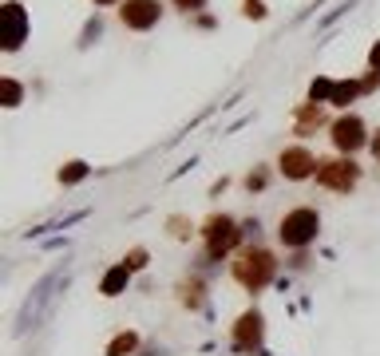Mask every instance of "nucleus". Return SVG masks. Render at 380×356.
<instances>
[{
	"label": "nucleus",
	"instance_id": "a878e982",
	"mask_svg": "<svg viewBox=\"0 0 380 356\" xmlns=\"http://www.w3.org/2000/svg\"><path fill=\"white\" fill-rule=\"evenodd\" d=\"M360 88H364V95H369V91H376L380 88V71H369V76L360 79Z\"/></svg>",
	"mask_w": 380,
	"mask_h": 356
},
{
	"label": "nucleus",
	"instance_id": "ddd939ff",
	"mask_svg": "<svg viewBox=\"0 0 380 356\" xmlns=\"http://www.w3.org/2000/svg\"><path fill=\"white\" fill-rule=\"evenodd\" d=\"M127 285H131V269H127V261L111 266L107 273L100 277V293H103V297H119V293H127Z\"/></svg>",
	"mask_w": 380,
	"mask_h": 356
},
{
	"label": "nucleus",
	"instance_id": "39448f33",
	"mask_svg": "<svg viewBox=\"0 0 380 356\" xmlns=\"http://www.w3.org/2000/svg\"><path fill=\"white\" fill-rule=\"evenodd\" d=\"M313 182H317L321 190H333V194H352V190L360 186V167H357V158H349V155L321 158Z\"/></svg>",
	"mask_w": 380,
	"mask_h": 356
},
{
	"label": "nucleus",
	"instance_id": "7ed1b4c3",
	"mask_svg": "<svg viewBox=\"0 0 380 356\" xmlns=\"http://www.w3.org/2000/svg\"><path fill=\"white\" fill-rule=\"evenodd\" d=\"M202 234V246H206V261H222L230 257L234 249H242V222L234 214H210L206 222L198 226Z\"/></svg>",
	"mask_w": 380,
	"mask_h": 356
},
{
	"label": "nucleus",
	"instance_id": "393cba45",
	"mask_svg": "<svg viewBox=\"0 0 380 356\" xmlns=\"http://www.w3.org/2000/svg\"><path fill=\"white\" fill-rule=\"evenodd\" d=\"M167 226H170V237H190L194 234V230H186V218H170Z\"/></svg>",
	"mask_w": 380,
	"mask_h": 356
},
{
	"label": "nucleus",
	"instance_id": "9b49d317",
	"mask_svg": "<svg viewBox=\"0 0 380 356\" xmlns=\"http://www.w3.org/2000/svg\"><path fill=\"white\" fill-rule=\"evenodd\" d=\"M329 119H325V103H297V111H293V135H317L321 127H325Z\"/></svg>",
	"mask_w": 380,
	"mask_h": 356
},
{
	"label": "nucleus",
	"instance_id": "f8f14e48",
	"mask_svg": "<svg viewBox=\"0 0 380 356\" xmlns=\"http://www.w3.org/2000/svg\"><path fill=\"white\" fill-rule=\"evenodd\" d=\"M179 305L190 309V313H198V309L206 305V281H202L198 273L186 277V281H179Z\"/></svg>",
	"mask_w": 380,
	"mask_h": 356
},
{
	"label": "nucleus",
	"instance_id": "b1692460",
	"mask_svg": "<svg viewBox=\"0 0 380 356\" xmlns=\"http://www.w3.org/2000/svg\"><path fill=\"white\" fill-rule=\"evenodd\" d=\"M100 32H103V20H100V16H95V20H88V28H83V40H80V48H88L91 40L100 36Z\"/></svg>",
	"mask_w": 380,
	"mask_h": 356
},
{
	"label": "nucleus",
	"instance_id": "bb28decb",
	"mask_svg": "<svg viewBox=\"0 0 380 356\" xmlns=\"http://www.w3.org/2000/svg\"><path fill=\"white\" fill-rule=\"evenodd\" d=\"M369 71H380V40L369 48Z\"/></svg>",
	"mask_w": 380,
	"mask_h": 356
},
{
	"label": "nucleus",
	"instance_id": "6e6552de",
	"mask_svg": "<svg viewBox=\"0 0 380 356\" xmlns=\"http://www.w3.org/2000/svg\"><path fill=\"white\" fill-rule=\"evenodd\" d=\"M115 16L127 32H150L162 20V0H123Z\"/></svg>",
	"mask_w": 380,
	"mask_h": 356
},
{
	"label": "nucleus",
	"instance_id": "4be33fe9",
	"mask_svg": "<svg viewBox=\"0 0 380 356\" xmlns=\"http://www.w3.org/2000/svg\"><path fill=\"white\" fill-rule=\"evenodd\" d=\"M352 4H357V0H340V8H333L329 16H325V20L317 24V28H333V24H337V20L345 16V12H352Z\"/></svg>",
	"mask_w": 380,
	"mask_h": 356
},
{
	"label": "nucleus",
	"instance_id": "2eb2a0df",
	"mask_svg": "<svg viewBox=\"0 0 380 356\" xmlns=\"http://www.w3.org/2000/svg\"><path fill=\"white\" fill-rule=\"evenodd\" d=\"M88 174H91L88 162H83V158H71V162H64V167H60V174H56V178H60V186H80Z\"/></svg>",
	"mask_w": 380,
	"mask_h": 356
},
{
	"label": "nucleus",
	"instance_id": "dca6fc26",
	"mask_svg": "<svg viewBox=\"0 0 380 356\" xmlns=\"http://www.w3.org/2000/svg\"><path fill=\"white\" fill-rule=\"evenodd\" d=\"M139 352V333H119V336H111V345H107V356H135Z\"/></svg>",
	"mask_w": 380,
	"mask_h": 356
},
{
	"label": "nucleus",
	"instance_id": "1a4fd4ad",
	"mask_svg": "<svg viewBox=\"0 0 380 356\" xmlns=\"http://www.w3.org/2000/svg\"><path fill=\"white\" fill-rule=\"evenodd\" d=\"M317 162H321V158L313 155L309 147L293 143V147H285V150L278 155V174L290 178V182H305V178L317 174Z\"/></svg>",
	"mask_w": 380,
	"mask_h": 356
},
{
	"label": "nucleus",
	"instance_id": "cd10ccee",
	"mask_svg": "<svg viewBox=\"0 0 380 356\" xmlns=\"http://www.w3.org/2000/svg\"><path fill=\"white\" fill-rule=\"evenodd\" d=\"M369 150H372V158H376V162H380V131H376V135H372V143H369Z\"/></svg>",
	"mask_w": 380,
	"mask_h": 356
},
{
	"label": "nucleus",
	"instance_id": "6ab92c4d",
	"mask_svg": "<svg viewBox=\"0 0 380 356\" xmlns=\"http://www.w3.org/2000/svg\"><path fill=\"white\" fill-rule=\"evenodd\" d=\"M242 182H246V190H250V194H261V190L270 186V167H254L250 174L242 178Z\"/></svg>",
	"mask_w": 380,
	"mask_h": 356
},
{
	"label": "nucleus",
	"instance_id": "c85d7f7f",
	"mask_svg": "<svg viewBox=\"0 0 380 356\" xmlns=\"http://www.w3.org/2000/svg\"><path fill=\"white\" fill-rule=\"evenodd\" d=\"M95 8H111V4H123V0H91Z\"/></svg>",
	"mask_w": 380,
	"mask_h": 356
},
{
	"label": "nucleus",
	"instance_id": "5701e85b",
	"mask_svg": "<svg viewBox=\"0 0 380 356\" xmlns=\"http://www.w3.org/2000/svg\"><path fill=\"white\" fill-rule=\"evenodd\" d=\"M170 4H174L179 12H186V16H194V12H202L210 0H170Z\"/></svg>",
	"mask_w": 380,
	"mask_h": 356
},
{
	"label": "nucleus",
	"instance_id": "f257e3e1",
	"mask_svg": "<svg viewBox=\"0 0 380 356\" xmlns=\"http://www.w3.org/2000/svg\"><path fill=\"white\" fill-rule=\"evenodd\" d=\"M230 273L246 293H261V289L273 281V273H278V257H273V249L258 246V242H246V246L234 254Z\"/></svg>",
	"mask_w": 380,
	"mask_h": 356
},
{
	"label": "nucleus",
	"instance_id": "423d86ee",
	"mask_svg": "<svg viewBox=\"0 0 380 356\" xmlns=\"http://www.w3.org/2000/svg\"><path fill=\"white\" fill-rule=\"evenodd\" d=\"M329 138H333V150H337V155H349V158L372 143L369 123H364L357 111H340V115L329 123Z\"/></svg>",
	"mask_w": 380,
	"mask_h": 356
},
{
	"label": "nucleus",
	"instance_id": "9d476101",
	"mask_svg": "<svg viewBox=\"0 0 380 356\" xmlns=\"http://www.w3.org/2000/svg\"><path fill=\"white\" fill-rule=\"evenodd\" d=\"M4 52H20L24 40H28V12H24L20 0H4Z\"/></svg>",
	"mask_w": 380,
	"mask_h": 356
},
{
	"label": "nucleus",
	"instance_id": "20e7f679",
	"mask_svg": "<svg viewBox=\"0 0 380 356\" xmlns=\"http://www.w3.org/2000/svg\"><path fill=\"white\" fill-rule=\"evenodd\" d=\"M321 234V214L313 206H293L278 222V242L285 249H309Z\"/></svg>",
	"mask_w": 380,
	"mask_h": 356
},
{
	"label": "nucleus",
	"instance_id": "0eeeda50",
	"mask_svg": "<svg viewBox=\"0 0 380 356\" xmlns=\"http://www.w3.org/2000/svg\"><path fill=\"white\" fill-rule=\"evenodd\" d=\"M230 340L238 352H261V340H266V316L261 309H246L230 325Z\"/></svg>",
	"mask_w": 380,
	"mask_h": 356
},
{
	"label": "nucleus",
	"instance_id": "412c9836",
	"mask_svg": "<svg viewBox=\"0 0 380 356\" xmlns=\"http://www.w3.org/2000/svg\"><path fill=\"white\" fill-rule=\"evenodd\" d=\"M242 16L246 20H266L270 8H266V0H242Z\"/></svg>",
	"mask_w": 380,
	"mask_h": 356
},
{
	"label": "nucleus",
	"instance_id": "f03ea898",
	"mask_svg": "<svg viewBox=\"0 0 380 356\" xmlns=\"http://www.w3.org/2000/svg\"><path fill=\"white\" fill-rule=\"evenodd\" d=\"M64 281H68V273H64V269H52V273H44L40 281H36V289L28 293L20 316H16V336H28L32 328H40L44 313H48V305L60 297L56 289H64Z\"/></svg>",
	"mask_w": 380,
	"mask_h": 356
},
{
	"label": "nucleus",
	"instance_id": "aec40b11",
	"mask_svg": "<svg viewBox=\"0 0 380 356\" xmlns=\"http://www.w3.org/2000/svg\"><path fill=\"white\" fill-rule=\"evenodd\" d=\"M123 261H127V269H131V273H139V269H147L150 254H147V246H131V249H127V257H123Z\"/></svg>",
	"mask_w": 380,
	"mask_h": 356
},
{
	"label": "nucleus",
	"instance_id": "a211bd4d",
	"mask_svg": "<svg viewBox=\"0 0 380 356\" xmlns=\"http://www.w3.org/2000/svg\"><path fill=\"white\" fill-rule=\"evenodd\" d=\"M0 95H4V107H20V103H24V88L12 76L0 79Z\"/></svg>",
	"mask_w": 380,
	"mask_h": 356
},
{
	"label": "nucleus",
	"instance_id": "4468645a",
	"mask_svg": "<svg viewBox=\"0 0 380 356\" xmlns=\"http://www.w3.org/2000/svg\"><path fill=\"white\" fill-rule=\"evenodd\" d=\"M364 95V88H360V79H337V88H333V107L349 111V103H357V99Z\"/></svg>",
	"mask_w": 380,
	"mask_h": 356
},
{
	"label": "nucleus",
	"instance_id": "f3484780",
	"mask_svg": "<svg viewBox=\"0 0 380 356\" xmlns=\"http://www.w3.org/2000/svg\"><path fill=\"white\" fill-rule=\"evenodd\" d=\"M333 88H337V79L317 76V79L309 83V103H329V99H333Z\"/></svg>",
	"mask_w": 380,
	"mask_h": 356
}]
</instances>
